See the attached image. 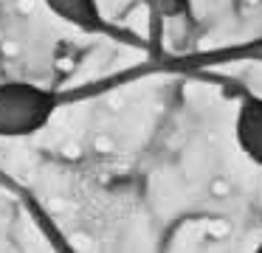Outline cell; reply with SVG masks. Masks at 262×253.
Masks as SVG:
<instances>
[{"label": "cell", "instance_id": "2", "mask_svg": "<svg viewBox=\"0 0 262 253\" xmlns=\"http://www.w3.org/2000/svg\"><path fill=\"white\" fill-rule=\"evenodd\" d=\"M262 62V37L248 39V42H237V45H226V48H211V51H200V54H186V56H158L152 59L149 67H141V71H130L121 73L116 79H104V82L96 84H85V87L74 90V93H65V101H76L85 99L88 93H99L102 87H113L119 82H127L133 76H141V73L149 71H178V73H194V71H206V67H220L226 62Z\"/></svg>", "mask_w": 262, "mask_h": 253}, {"label": "cell", "instance_id": "5", "mask_svg": "<svg viewBox=\"0 0 262 253\" xmlns=\"http://www.w3.org/2000/svg\"><path fill=\"white\" fill-rule=\"evenodd\" d=\"M149 9V26H152V37H149V51H152V56L158 59L161 56V26H164V0H144Z\"/></svg>", "mask_w": 262, "mask_h": 253}, {"label": "cell", "instance_id": "1", "mask_svg": "<svg viewBox=\"0 0 262 253\" xmlns=\"http://www.w3.org/2000/svg\"><path fill=\"white\" fill-rule=\"evenodd\" d=\"M59 104H65L62 90H48L31 82H3L0 84V138H29L40 132Z\"/></svg>", "mask_w": 262, "mask_h": 253}, {"label": "cell", "instance_id": "4", "mask_svg": "<svg viewBox=\"0 0 262 253\" xmlns=\"http://www.w3.org/2000/svg\"><path fill=\"white\" fill-rule=\"evenodd\" d=\"M239 90V110H237V124H234V135L243 149V155L251 163L262 166V99L248 93L245 87Z\"/></svg>", "mask_w": 262, "mask_h": 253}, {"label": "cell", "instance_id": "6", "mask_svg": "<svg viewBox=\"0 0 262 253\" xmlns=\"http://www.w3.org/2000/svg\"><path fill=\"white\" fill-rule=\"evenodd\" d=\"M256 250H259V253H262V245H259V247H256Z\"/></svg>", "mask_w": 262, "mask_h": 253}, {"label": "cell", "instance_id": "3", "mask_svg": "<svg viewBox=\"0 0 262 253\" xmlns=\"http://www.w3.org/2000/svg\"><path fill=\"white\" fill-rule=\"evenodd\" d=\"M46 6L59 17V20L76 26L79 31H88V34H107V37L127 39V42H136V45L141 42V39L133 37V34H127V31H121V28L110 26V22L102 17V11H99L96 0H46Z\"/></svg>", "mask_w": 262, "mask_h": 253}]
</instances>
